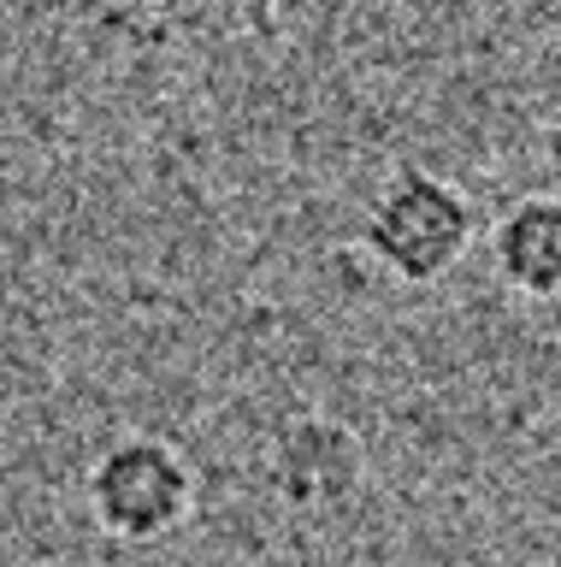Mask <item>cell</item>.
Instances as JSON below:
<instances>
[{"instance_id": "277c9868", "label": "cell", "mask_w": 561, "mask_h": 567, "mask_svg": "<svg viewBox=\"0 0 561 567\" xmlns=\"http://www.w3.org/2000/svg\"><path fill=\"white\" fill-rule=\"evenodd\" d=\"M543 159H550V172L561 177V113L550 118V131H543Z\"/></svg>"}, {"instance_id": "7a4b0ae2", "label": "cell", "mask_w": 561, "mask_h": 567, "mask_svg": "<svg viewBox=\"0 0 561 567\" xmlns=\"http://www.w3.org/2000/svg\"><path fill=\"white\" fill-rule=\"evenodd\" d=\"M83 503L113 544H160L196 508V467L184 461L178 443L154 432H125L90 461Z\"/></svg>"}, {"instance_id": "6da1fadb", "label": "cell", "mask_w": 561, "mask_h": 567, "mask_svg": "<svg viewBox=\"0 0 561 567\" xmlns=\"http://www.w3.org/2000/svg\"><path fill=\"white\" fill-rule=\"evenodd\" d=\"M472 230H479L472 202L449 184V177H437L426 166H396L378 184L373 202H366L361 248L396 284L426 290V284L455 272V260L467 255Z\"/></svg>"}, {"instance_id": "3957f363", "label": "cell", "mask_w": 561, "mask_h": 567, "mask_svg": "<svg viewBox=\"0 0 561 567\" xmlns=\"http://www.w3.org/2000/svg\"><path fill=\"white\" fill-rule=\"evenodd\" d=\"M490 266L526 301H561V195H526L490 230Z\"/></svg>"}]
</instances>
